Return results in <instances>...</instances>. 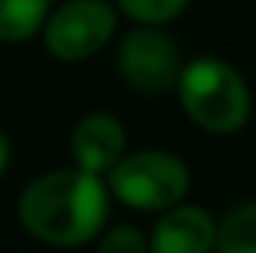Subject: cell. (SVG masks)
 Masks as SVG:
<instances>
[{
    "mask_svg": "<svg viewBox=\"0 0 256 253\" xmlns=\"http://www.w3.org/2000/svg\"><path fill=\"white\" fill-rule=\"evenodd\" d=\"M117 26V13L107 0H68L49 13L42 42L62 62H82L107 46Z\"/></svg>",
    "mask_w": 256,
    "mask_h": 253,
    "instance_id": "obj_4",
    "label": "cell"
},
{
    "mask_svg": "<svg viewBox=\"0 0 256 253\" xmlns=\"http://www.w3.org/2000/svg\"><path fill=\"white\" fill-rule=\"evenodd\" d=\"M107 195L100 176L68 166L32 178L16 202L20 228L46 247H82L104 234Z\"/></svg>",
    "mask_w": 256,
    "mask_h": 253,
    "instance_id": "obj_1",
    "label": "cell"
},
{
    "mask_svg": "<svg viewBox=\"0 0 256 253\" xmlns=\"http://www.w3.org/2000/svg\"><path fill=\"white\" fill-rule=\"evenodd\" d=\"M192 172L175 152L166 150H136L126 152L117 169L107 176V188L117 202L136 211H166L185 204Z\"/></svg>",
    "mask_w": 256,
    "mask_h": 253,
    "instance_id": "obj_3",
    "label": "cell"
},
{
    "mask_svg": "<svg viewBox=\"0 0 256 253\" xmlns=\"http://www.w3.org/2000/svg\"><path fill=\"white\" fill-rule=\"evenodd\" d=\"M117 6L140 26H159L166 20L178 16L188 6V0H117Z\"/></svg>",
    "mask_w": 256,
    "mask_h": 253,
    "instance_id": "obj_10",
    "label": "cell"
},
{
    "mask_svg": "<svg viewBox=\"0 0 256 253\" xmlns=\"http://www.w3.org/2000/svg\"><path fill=\"white\" fill-rule=\"evenodd\" d=\"M98 253H150V237L133 224H117L100 234Z\"/></svg>",
    "mask_w": 256,
    "mask_h": 253,
    "instance_id": "obj_11",
    "label": "cell"
},
{
    "mask_svg": "<svg viewBox=\"0 0 256 253\" xmlns=\"http://www.w3.org/2000/svg\"><path fill=\"white\" fill-rule=\"evenodd\" d=\"M52 0H0V42H23L49 20Z\"/></svg>",
    "mask_w": 256,
    "mask_h": 253,
    "instance_id": "obj_8",
    "label": "cell"
},
{
    "mask_svg": "<svg viewBox=\"0 0 256 253\" xmlns=\"http://www.w3.org/2000/svg\"><path fill=\"white\" fill-rule=\"evenodd\" d=\"M218 247V221L198 204L159 214L150 230V253H211Z\"/></svg>",
    "mask_w": 256,
    "mask_h": 253,
    "instance_id": "obj_7",
    "label": "cell"
},
{
    "mask_svg": "<svg viewBox=\"0 0 256 253\" xmlns=\"http://www.w3.org/2000/svg\"><path fill=\"white\" fill-rule=\"evenodd\" d=\"M214 253H256V202L234 204L218 221Z\"/></svg>",
    "mask_w": 256,
    "mask_h": 253,
    "instance_id": "obj_9",
    "label": "cell"
},
{
    "mask_svg": "<svg viewBox=\"0 0 256 253\" xmlns=\"http://www.w3.org/2000/svg\"><path fill=\"white\" fill-rule=\"evenodd\" d=\"M72 159H75L78 169L91 172V176H110L117 169V162L126 156V133L120 120L107 110H94L84 114L82 120L72 130Z\"/></svg>",
    "mask_w": 256,
    "mask_h": 253,
    "instance_id": "obj_6",
    "label": "cell"
},
{
    "mask_svg": "<svg viewBox=\"0 0 256 253\" xmlns=\"http://www.w3.org/2000/svg\"><path fill=\"white\" fill-rule=\"evenodd\" d=\"M6 162H10V143H6V133L0 130V176L6 172Z\"/></svg>",
    "mask_w": 256,
    "mask_h": 253,
    "instance_id": "obj_12",
    "label": "cell"
},
{
    "mask_svg": "<svg viewBox=\"0 0 256 253\" xmlns=\"http://www.w3.org/2000/svg\"><path fill=\"white\" fill-rule=\"evenodd\" d=\"M65 4H68V0H65Z\"/></svg>",
    "mask_w": 256,
    "mask_h": 253,
    "instance_id": "obj_13",
    "label": "cell"
},
{
    "mask_svg": "<svg viewBox=\"0 0 256 253\" xmlns=\"http://www.w3.org/2000/svg\"><path fill=\"white\" fill-rule=\"evenodd\" d=\"M117 68L133 91L159 94V91L178 88L185 65L166 32H159L156 26H136L124 36L117 49Z\"/></svg>",
    "mask_w": 256,
    "mask_h": 253,
    "instance_id": "obj_5",
    "label": "cell"
},
{
    "mask_svg": "<svg viewBox=\"0 0 256 253\" xmlns=\"http://www.w3.org/2000/svg\"><path fill=\"white\" fill-rule=\"evenodd\" d=\"M178 101L185 114L208 133H234L250 117V88L244 75L214 56L185 65L178 78Z\"/></svg>",
    "mask_w": 256,
    "mask_h": 253,
    "instance_id": "obj_2",
    "label": "cell"
}]
</instances>
